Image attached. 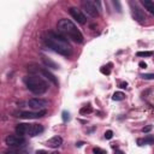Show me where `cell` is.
I'll return each instance as SVG.
<instances>
[{"label": "cell", "mask_w": 154, "mask_h": 154, "mask_svg": "<svg viewBox=\"0 0 154 154\" xmlns=\"http://www.w3.org/2000/svg\"><path fill=\"white\" fill-rule=\"evenodd\" d=\"M14 154H29V152L24 149H19V150H14Z\"/></svg>", "instance_id": "484cf974"}, {"label": "cell", "mask_w": 154, "mask_h": 154, "mask_svg": "<svg viewBox=\"0 0 154 154\" xmlns=\"http://www.w3.org/2000/svg\"><path fill=\"white\" fill-rule=\"evenodd\" d=\"M46 144H47L48 147H51V148H58V147H60V146L63 144V138H61L60 136H54V137L49 138V140L46 142Z\"/></svg>", "instance_id": "8fae6325"}, {"label": "cell", "mask_w": 154, "mask_h": 154, "mask_svg": "<svg viewBox=\"0 0 154 154\" xmlns=\"http://www.w3.org/2000/svg\"><path fill=\"white\" fill-rule=\"evenodd\" d=\"M137 144L138 146H143V144H154V136L153 135H148L144 138H138L137 140Z\"/></svg>", "instance_id": "5bb4252c"}, {"label": "cell", "mask_w": 154, "mask_h": 154, "mask_svg": "<svg viewBox=\"0 0 154 154\" xmlns=\"http://www.w3.org/2000/svg\"><path fill=\"white\" fill-rule=\"evenodd\" d=\"M28 105L32 108V109H36V111H41L45 107L48 106V101L43 100V99H37V97H34V99H30L28 101Z\"/></svg>", "instance_id": "52a82bcc"}, {"label": "cell", "mask_w": 154, "mask_h": 154, "mask_svg": "<svg viewBox=\"0 0 154 154\" xmlns=\"http://www.w3.org/2000/svg\"><path fill=\"white\" fill-rule=\"evenodd\" d=\"M42 40L47 47H49L51 49H53L58 54H61L64 57H69L72 53V48H71L70 43L67 42V38H65L59 32L57 34L54 31H47L43 34Z\"/></svg>", "instance_id": "6da1fadb"}, {"label": "cell", "mask_w": 154, "mask_h": 154, "mask_svg": "<svg viewBox=\"0 0 154 154\" xmlns=\"http://www.w3.org/2000/svg\"><path fill=\"white\" fill-rule=\"evenodd\" d=\"M131 12H132V17L140 22V23H143L146 20V14L144 12L137 6V5H134V2H131Z\"/></svg>", "instance_id": "ba28073f"}, {"label": "cell", "mask_w": 154, "mask_h": 154, "mask_svg": "<svg viewBox=\"0 0 154 154\" xmlns=\"http://www.w3.org/2000/svg\"><path fill=\"white\" fill-rule=\"evenodd\" d=\"M38 72H40L43 77H46L48 81H51L54 85H58V79H57V77H55L53 73H51L48 70H46V69H41V70H38Z\"/></svg>", "instance_id": "7c38bea8"}, {"label": "cell", "mask_w": 154, "mask_h": 154, "mask_svg": "<svg viewBox=\"0 0 154 154\" xmlns=\"http://www.w3.org/2000/svg\"><path fill=\"white\" fill-rule=\"evenodd\" d=\"M93 112V108L90 107V106H84V107H82L81 109H79V113L81 114H89V113H91Z\"/></svg>", "instance_id": "ac0fdd59"}, {"label": "cell", "mask_w": 154, "mask_h": 154, "mask_svg": "<svg viewBox=\"0 0 154 154\" xmlns=\"http://www.w3.org/2000/svg\"><path fill=\"white\" fill-rule=\"evenodd\" d=\"M82 144H83V143H82V142H78V143H76V146H77V147H81V146H82Z\"/></svg>", "instance_id": "4dcf8cb0"}, {"label": "cell", "mask_w": 154, "mask_h": 154, "mask_svg": "<svg viewBox=\"0 0 154 154\" xmlns=\"http://www.w3.org/2000/svg\"><path fill=\"white\" fill-rule=\"evenodd\" d=\"M5 143L10 147H22L25 143V138L20 135H8L5 138Z\"/></svg>", "instance_id": "8992f818"}, {"label": "cell", "mask_w": 154, "mask_h": 154, "mask_svg": "<svg viewBox=\"0 0 154 154\" xmlns=\"http://www.w3.org/2000/svg\"><path fill=\"white\" fill-rule=\"evenodd\" d=\"M141 77L144 79H154V73H143L141 75Z\"/></svg>", "instance_id": "44dd1931"}, {"label": "cell", "mask_w": 154, "mask_h": 154, "mask_svg": "<svg viewBox=\"0 0 154 154\" xmlns=\"http://www.w3.org/2000/svg\"><path fill=\"white\" fill-rule=\"evenodd\" d=\"M24 83H25L26 88H28L31 93H34V94H36V95L43 94V93H46L47 89H48L47 83H46L42 78H40V77L35 76V75L25 76V77H24Z\"/></svg>", "instance_id": "3957f363"}, {"label": "cell", "mask_w": 154, "mask_h": 154, "mask_svg": "<svg viewBox=\"0 0 154 154\" xmlns=\"http://www.w3.org/2000/svg\"><path fill=\"white\" fill-rule=\"evenodd\" d=\"M14 117H19L23 119H37L41 118L43 116H46V111L41 109V111H35V112H29V111H22V112H16Z\"/></svg>", "instance_id": "5b68a950"}, {"label": "cell", "mask_w": 154, "mask_h": 154, "mask_svg": "<svg viewBox=\"0 0 154 154\" xmlns=\"http://www.w3.org/2000/svg\"><path fill=\"white\" fill-rule=\"evenodd\" d=\"M57 28H58V32L63 35L65 38H70L76 43L83 42L82 32L77 29V26L70 19H66V18L60 19L57 24Z\"/></svg>", "instance_id": "7a4b0ae2"}, {"label": "cell", "mask_w": 154, "mask_h": 154, "mask_svg": "<svg viewBox=\"0 0 154 154\" xmlns=\"http://www.w3.org/2000/svg\"><path fill=\"white\" fill-rule=\"evenodd\" d=\"M36 154H48L46 150H43V149H40V150H37L36 152Z\"/></svg>", "instance_id": "f1b7e54d"}, {"label": "cell", "mask_w": 154, "mask_h": 154, "mask_svg": "<svg viewBox=\"0 0 154 154\" xmlns=\"http://www.w3.org/2000/svg\"><path fill=\"white\" fill-rule=\"evenodd\" d=\"M141 4L142 6L150 13L154 16V1H150V0H141Z\"/></svg>", "instance_id": "4fadbf2b"}, {"label": "cell", "mask_w": 154, "mask_h": 154, "mask_svg": "<svg viewBox=\"0 0 154 154\" xmlns=\"http://www.w3.org/2000/svg\"><path fill=\"white\" fill-rule=\"evenodd\" d=\"M100 71H101V72H102L103 75H109V73H111V71H109V69H108V67H106V66H102Z\"/></svg>", "instance_id": "cb8c5ba5"}, {"label": "cell", "mask_w": 154, "mask_h": 154, "mask_svg": "<svg viewBox=\"0 0 154 154\" xmlns=\"http://www.w3.org/2000/svg\"><path fill=\"white\" fill-rule=\"evenodd\" d=\"M93 153H94V154H107L106 150H103V149H101V148H99V147H95V148L93 149Z\"/></svg>", "instance_id": "ffe728a7"}, {"label": "cell", "mask_w": 154, "mask_h": 154, "mask_svg": "<svg viewBox=\"0 0 154 154\" xmlns=\"http://www.w3.org/2000/svg\"><path fill=\"white\" fill-rule=\"evenodd\" d=\"M112 99H113L114 101H122V100L125 99V94L122 93V91H116V93L112 95Z\"/></svg>", "instance_id": "e0dca14e"}, {"label": "cell", "mask_w": 154, "mask_h": 154, "mask_svg": "<svg viewBox=\"0 0 154 154\" xmlns=\"http://www.w3.org/2000/svg\"><path fill=\"white\" fill-rule=\"evenodd\" d=\"M96 2L95 1H90V0H83L82 1V7L84 10V12L90 16L91 18H96L99 16V11H97V7H96Z\"/></svg>", "instance_id": "277c9868"}, {"label": "cell", "mask_w": 154, "mask_h": 154, "mask_svg": "<svg viewBox=\"0 0 154 154\" xmlns=\"http://www.w3.org/2000/svg\"><path fill=\"white\" fill-rule=\"evenodd\" d=\"M138 65H140V67H142V69H146V67H147V64H146L144 61H140Z\"/></svg>", "instance_id": "4316f807"}, {"label": "cell", "mask_w": 154, "mask_h": 154, "mask_svg": "<svg viewBox=\"0 0 154 154\" xmlns=\"http://www.w3.org/2000/svg\"><path fill=\"white\" fill-rule=\"evenodd\" d=\"M42 131H43V126L41 124H29L28 125L26 135L30 136V137H34V136L40 135Z\"/></svg>", "instance_id": "30bf717a"}, {"label": "cell", "mask_w": 154, "mask_h": 154, "mask_svg": "<svg viewBox=\"0 0 154 154\" xmlns=\"http://www.w3.org/2000/svg\"><path fill=\"white\" fill-rule=\"evenodd\" d=\"M152 129H153V126H152V125H147V126H144V128L142 129V131H143V132H149Z\"/></svg>", "instance_id": "d4e9b609"}, {"label": "cell", "mask_w": 154, "mask_h": 154, "mask_svg": "<svg viewBox=\"0 0 154 154\" xmlns=\"http://www.w3.org/2000/svg\"><path fill=\"white\" fill-rule=\"evenodd\" d=\"M28 125H29V124H26V123H20V124H17V126H16V132H17V135H20V136L26 135V131H28Z\"/></svg>", "instance_id": "2e32d148"}, {"label": "cell", "mask_w": 154, "mask_h": 154, "mask_svg": "<svg viewBox=\"0 0 154 154\" xmlns=\"http://www.w3.org/2000/svg\"><path fill=\"white\" fill-rule=\"evenodd\" d=\"M114 154H124V153H123L122 150H119V149H117V148H116V152H114Z\"/></svg>", "instance_id": "f546056e"}, {"label": "cell", "mask_w": 154, "mask_h": 154, "mask_svg": "<svg viewBox=\"0 0 154 154\" xmlns=\"http://www.w3.org/2000/svg\"><path fill=\"white\" fill-rule=\"evenodd\" d=\"M61 116H63V120H64V122H67V120L70 119V114H69V112H66V111H63Z\"/></svg>", "instance_id": "7402d4cb"}, {"label": "cell", "mask_w": 154, "mask_h": 154, "mask_svg": "<svg viewBox=\"0 0 154 154\" xmlns=\"http://www.w3.org/2000/svg\"><path fill=\"white\" fill-rule=\"evenodd\" d=\"M42 61H43V64H45L47 67H49V69H53V70L59 69V65H58L55 61H53L52 59L47 58V57H42Z\"/></svg>", "instance_id": "9a60e30c"}, {"label": "cell", "mask_w": 154, "mask_h": 154, "mask_svg": "<svg viewBox=\"0 0 154 154\" xmlns=\"http://www.w3.org/2000/svg\"><path fill=\"white\" fill-rule=\"evenodd\" d=\"M119 87L124 89V88H126V87H128V83H126V82H123V83H120V84H119Z\"/></svg>", "instance_id": "83f0119b"}, {"label": "cell", "mask_w": 154, "mask_h": 154, "mask_svg": "<svg viewBox=\"0 0 154 154\" xmlns=\"http://www.w3.org/2000/svg\"><path fill=\"white\" fill-rule=\"evenodd\" d=\"M48 154H59V152H53V153H48Z\"/></svg>", "instance_id": "1f68e13d"}, {"label": "cell", "mask_w": 154, "mask_h": 154, "mask_svg": "<svg viewBox=\"0 0 154 154\" xmlns=\"http://www.w3.org/2000/svg\"><path fill=\"white\" fill-rule=\"evenodd\" d=\"M112 137H113V131H112V130H107V131L105 132V138L111 140Z\"/></svg>", "instance_id": "603a6c76"}, {"label": "cell", "mask_w": 154, "mask_h": 154, "mask_svg": "<svg viewBox=\"0 0 154 154\" xmlns=\"http://www.w3.org/2000/svg\"><path fill=\"white\" fill-rule=\"evenodd\" d=\"M69 13H70L71 17H72L73 19H76L79 24H84V23H85V16L82 13L81 10H78V8H76V7H70V8H69Z\"/></svg>", "instance_id": "9c48e42d"}, {"label": "cell", "mask_w": 154, "mask_h": 154, "mask_svg": "<svg viewBox=\"0 0 154 154\" xmlns=\"http://www.w3.org/2000/svg\"><path fill=\"white\" fill-rule=\"evenodd\" d=\"M153 54V52H150V51H146V52H137L136 53V55L137 57H150Z\"/></svg>", "instance_id": "d6986e66"}]
</instances>
